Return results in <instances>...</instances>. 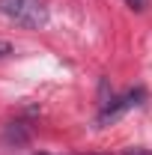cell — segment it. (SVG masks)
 I'll return each instance as SVG.
<instances>
[{
    "mask_svg": "<svg viewBox=\"0 0 152 155\" xmlns=\"http://www.w3.org/2000/svg\"><path fill=\"white\" fill-rule=\"evenodd\" d=\"M140 98H143V90H128L125 96H119V98H114L111 104H104V110H101V116H98V122H101V125L116 122L122 114H128L131 107H137V104H140Z\"/></svg>",
    "mask_w": 152,
    "mask_h": 155,
    "instance_id": "7a4b0ae2",
    "label": "cell"
},
{
    "mask_svg": "<svg viewBox=\"0 0 152 155\" xmlns=\"http://www.w3.org/2000/svg\"><path fill=\"white\" fill-rule=\"evenodd\" d=\"M125 155H152V152H149V149H128Z\"/></svg>",
    "mask_w": 152,
    "mask_h": 155,
    "instance_id": "5b68a950",
    "label": "cell"
},
{
    "mask_svg": "<svg viewBox=\"0 0 152 155\" xmlns=\"http://www.w3.org/2000/svg\"><path fill=\"white\" fill-rule=\"evenodd\" d=\"M6 54H12V45H9V42H3V39H0V60L6 57Z\"/></svg>",
    "mask_w": 152,
    "mask_h": 155,
    "instance_id": "3957f363",
    "label": "cell"
},
{
    "mask_svg": "<svg viewBox=\"0 0 152 155\" xmlns=\"http://www.w3.org/2000/svg\"><path fill=\"white\" fill-rule=\"evenodd\" d=\"M0 15L12 18L21 27H30V30H36L48 21L42 0H0Z\"/></svg>",
    "mask_w": 152,
    "mask_h": 155,
    "instance_id": "6da1fadb",
    "label": "cell"
},
{
    "mask_svg": "<svg viewBox=\"0 0 152 155\" xmlns=\"http://www.w3.org/2000/svg\"><path fill=\"white\" fill-rule=\"evenodd\" d=\"M87 155H101V152H87Z\"/></svg>",
    "mask_w": 152,
    "mask_h": 155,
    "instance_id": "8992f818",
    "label": "cell"
},
{
    "mask_svg": "<svg viewBox=\"0 0 152 155\" xmlns=\"http://www.w3.org/2000/svg\"><path fill=\"white\" fill-rule=\"evenodd\" d=\"M125 3H128V6H131V9H137V12H140V9H143V6H146V0H125Z\"/></svg>",
    "mask_w": 152,
    "mask_h": 155,
    "instance_id": "277c9868",
    "label": "cell"
}]
</instances>
